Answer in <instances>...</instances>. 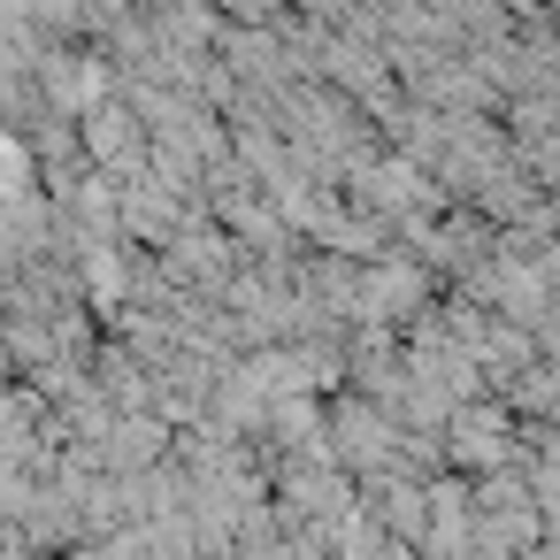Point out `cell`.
<instances>
[{"label":"cell","mask_w":560,"mask_h":560,"mask_svg":"<svg viewBox=\"0 0 560 560\" xmlns=\"http://www.w3.org/2000/svg\"><path fill=\"white\" fill-rule=\"evenodd\" d=\"M78 154H85V170H93V177L124 185V177H139V170H147V131H139V116L108 93L101 108H85V116H78Z\"/></svg>","instance_id":"cell-1"},{"label":"cell","mask_w":560,"mask_h":560,"mask_svg":"<svg viewBox=\"0 0 560 560\" xmlns=\"http://www.w3.org/2000/svg\"><path fill=\"white\" fill-rule=\"evenodd\" d=\"M154 460H170V430L154 415H116L93 445V468L101 476H147Z\"/></svg>","instance_id":"cell-2"},{"label":"cell","mask_w":560,"mask_h":560,"mask_svg":"<svg viewBox=\"0 0 560 560\" xmlns=\"http://www.w3.org/2000/svg\"><path fill=\"white\" fill-rule=\"evenodd\" d=\"M552 384H560V369H552V361H529V369H522V376H506L491 399H499L514 422H552Z\"/></svg>","instance_id":"cell-3"}]
</instances>
